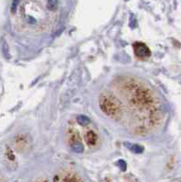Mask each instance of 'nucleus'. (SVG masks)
<instances>
[{
  "label": "nucleus",
  "mask_w": 181,
  "mask_h": 182,
  "mask_svg": "<svg viewBox=\"0 0 181 182\" xmlns=\"http://www.w3.org/2000/svg\"><path fill=\"white\" fill-rule=\"evenodd\" d=\"M100 107L106 115L110 117H117L120 114V106L118 101L116 100L110 94L102 95L100 97Z\"/></svg>",
  "instance_id": "1"
},
{
  "label": "nucleus",
  "mask_w": 181,
  "mask_h": 182,
  "mask_svg": "<svg viewBox=\"0 0 181 182\" xmlns=\"http://www.w3.org/2000/svg\"><path fill=\"white\" fill-rule=\"evenodd\" d=\"M134 50H135V55L139 58H148L150 56V50L144 43L141 42H137L134 43Z\"/></svg>",
  "instance_id": "2"
},
{
  "label": "nucleus",
  "mask_w": 181,
  "mask_h": 182,
  "mask_svg": "<svg viewBox=\"0 0 181 182\" xmlns=\"http://www.w3.org/2000/svg\"><path fill=\"white\" fill-rule=\"evenodd\" d=\"M85 138H86V142L88 146L92 147V146H95L97 143V140H98V138L94 131L92 130H88L85 135Z\"/></svg>",
  "instance_id": "3"
},
{
  "label": "nucleus",
  "mask_w": 181,
  "mask_h": 182,
  "mask_svg": "<svg viewBox=\"0 0 181 182\" xmlns=\"http://www.w3.org/2000/svg\"><path fill=\"white\" fill-rule=\"evenodd\" d=\"M125 145L127 148H129L132 152L137 154H140L143 152V148L139 145H137V144H132V143H127L125 142Z\"/></svg>",
  "instance_id": "4"
},
{
  "label": "nucleus",
  "mask_w": 181,
  "mask_h": 182,
  "mask_svg": "<svg viewBox=\"0 0 181 182\" xmlns=\"http://www.w3.org/2000/svg\"><path fill=\"white\" fill-rule=\"evenodd\" d=\"M71 148L76 153H83V151H84V147L79 140L73 141L71 144Z\"/></svg>",
  "instance_id": "5"
},
{
  "label": "nucleus",
  "mask_w": 181,
  "mask_h": 182,
  "mask_svg": "<svg viewBox=\"0 0 181 182\" xmlns=\"http://www.w3.org/2000/svg\"><path fill=\"white\" fill-rule=\"evenodd\" d=\"M76 121H77L78 124L81 125V126H86V125L90 124V119H89L86 116L84 115L77 116Z\"/></svg>",
  "instance_id": "6"
},
{
  "label": "nucleus",
  "mask_w": 181,
  "mask_h": 182,
  "mask_svg": "<svg viewBox=\"0 0 181 182\" xmlns=\"http://www.w3.org/2000/svg\"><path fill=\"white\" fill-rule=\"evenodd\" d=\"M47 7H48V10L53 11V10H55L56 8H57V1H54V0H52V1H48V3H47Z\"/></svg>",
  "instance_id": "7"
}]
</instances>
